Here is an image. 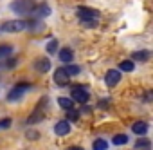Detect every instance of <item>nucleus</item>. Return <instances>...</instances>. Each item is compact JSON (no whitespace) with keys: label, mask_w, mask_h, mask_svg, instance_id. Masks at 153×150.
<instances>
[{"label":"nucleus","mask_w":153,"mask_h":150,"mask_svg":"<svg viewBox=\"0 0 153 150\" xmlns=\"http://www.w3.org/2000/svg\"><path fill=\"white\" fill-rule=\"evenodd\" d=\"M29 29V22L27 20H9L6 24L0 26V31L2 33H20Z\"/></svg>","instance_id":"obj_1"},{"label":"nucleus","mask_w":153,"mask_h":150,"mask_svg":"<svg viewBox=\"0 0 153 150\" xmlns=\"http://www.w3.org/2000/svg\"><path fill=\"white\" fill-rule=\"evenodd\" d=\"M11 11L18 15H31L34 13V2L33 0H15L11 4Z\"/></svg>","instance_id":"obj_2"},{"label":"nucleus","mask_w":153,"mask_h":150,"mask_svg":"<svg viewBox=\"0 0 153 150\" xmlns=\"http://www.w3.org/2000/svg\"><path fill=\"white\" fill-rule=\"evenodd\" d=\"M47 103H49V100L47 98H42V101L36 105V109H34V112L27 118V125H36V123H40L43 118H45V107H47Z\"/></svg>","instance_id":"obj_3"},{"label":"nucleus","mask_w":153,"mask_h":150,"mask_svg":"<svg viewBox=\"0 0 153 150\" xmlns=\"http://www.w3.org/2000/svg\"><path fill=\"white\" fill-rule=\"evenodd\" d=\"M70 100H72V101H78V103H81V105H85V103L90 100V94H88V91H87L85 87H74L72 92H70Z\"/></svg>","instance_id":"obj_4"},{"label":"nucleus","mask_w":153,"mask_h":150,"mask_svg":"<svg viewBox=\"0 0 153 150\" xmlns=\"http://www.w3.org/2000/svg\"><path fill=\"white\" fill-rule=\"evenodd\" d=\"M76 15H78V18L81 22H85V20H97L99 18V11L92 9V8H78Z\"/></svg>","instance_id":"obj_5"},{"label":"nucleus","mask_w":153,"mask_h":150,"mask_svg":"<svg viewBox=\"0 0 153 150\" xmlns=\"http://www.w3.org/2000/svg\"><path fill=\"white\" fill-rule=\"evenodd\" d=\"M29 87H31L29 83H24V82H22V83H18L16 87H13V89L7 92V101H18V100L24 96V91H25V89H29Z\"/></svg>","instance_id":"obj_6"},{"label":"nucleus","mask_w":153,"mask_h":150,"mask_svg":"<svg viewBox=\"0 0 153 150\" xmlns=\"http://www.w3.org/2000/svg\"><path fill=\"white\" fill-rule=\"evenodd\" d=\"M105 82L108 87H115L119 82H121V70H115V69H110L106 72V76H105Z\"/></svg>","instance_id":"obj_7"},{"label":"nucleus","mask_w":153,"mask_h":150,"mask_svg":"<svg viewBox=\"0 0 153 150\" xmlns=\"http://www.w3.org/2000/svg\"><path fill=\"white\" fill-rule=\"evenodd\" d=\"M68 74L63 70V67H59V69H56V72H54V82L59 85V87H65L67 83H68Z\"/></svg>","instance_id":"obj_8"},{"label":"nucleus","mask_w":153,"mask_h":150,"mask_svg":"<svg viewBox=\"0 0 153 150\" xmlns=\"http://www.w3.org/2000/svg\"><path fill=\"white\" fill-rule=\"evenodd\" d=\"M34 69H36L38 72L45 74V72L51 70V62H49L47 58H38V60H34Z\"/></svg>","instance_id":"obj_9"},{"label":"nucleus","mask_w":153,"mask_h":150,"mask_svg":"<svg viewBox=\"0 0 153 150\" xmlns=\"http://www.w3.org/2000/svg\"><path fill=\"white\" fill-rule=\"evenodd\" d=\"M54 132H56L58 136H67V134L70 132V123H68L67 119L58 121V123H56V127H54Z\"/></svg>","instance_id":"obj_10"},{"label":"nucleus","mask_w":153,"mask_h":150,"mask_svg":"<svg viewBox=\"0 0 153 150\" xmlns=\"http://www.w3.org/2000/svg\"><path fill=\"white\" fill-rule=\"evenodd\" d=\"M133 132L137 134V136H144L148 130H149V127H148V123L146 121H137V123H133Z\"/></svg>","instance_id":"obj_11"},{"label":"nucleus","mask_w":153,"mask_h":150,"mask_svg":"<svg viewBox=\"0 0 153 150\" xmlns=\"http://www.w3.org/2000/svg\"><path fill=\"white\" fill-rule=\"evenodd\" d=\"M72 58H74V52H72V49L65 47V49H61V51H59V60H61V62H65V63H70V62H72Z\"/></svg>","instance_id":"obj_12"},{"label":"nucleus","mask_w":153,"mask_h":150,"mask_svg":"<svg viewBox=\"0 0 153 150\" xmlns=\"http://www.w3.org/2000/svg\"><path fill=\"white\" fill-rule=\"evenodd\" d=\"M34 13L38 16H49L51 15V8L47 4H40V6H34Z\"/></svg>","instance_id":"obj_13"},{"label":"nucleus","mask_w":153,"mask_h":150,"mask_svg":"<svg viewBox=\"0 0 153 150\" xmlns=\"http://www.w3.org/2000/svg\"><path fill=\"white\" fill-rule=\"evenodd\" d=\"M149 51H137V52H133V60L135 62H148L149 60Z\"/></svg>","instance_id":"obj_14"},{"label":"nucleus","mask_w":153,"mask_h":150,"mask_svg":"<svg viewBox=\"0 0 153 150\" xmlns=\"http://www.w3.org/2000/svg\"><path fill=\"white\" fill-rule=\"evenodd\" d=\"M58 103H59V107H61V109H65V110H70V109L74 107V101H72L70 98H65V96L58 98Z\"/></svg>","instance_id":"obj_15"},{"label":"nucleus","mask_w":153,"mask_h":150,"mask_svg":"<svg viewBox=\"0 0 153 150\" xmlns=\"http://www.w3.org/2000/svg\"><path fill=\"white\" fill-rule=\"evenodd\" d=\"M119 69L124 70V72H131V70L135 69V63H133L131 60H123V62L119 63Z\"/></svg>","instance_id":"obj_16"},{"label":"nucleus","mask_w":153,"mask_h":150,"mask_svg":"<svg viewBox=\"0 0 153 150\" xmlns=\"http://www.w3.org/2000/svg\"><path fill=\"white\" fill-rule=\"evenodd\" d=\"M63 70L68 74V76H76V74H79V67L78 65H70V63H67L63 67Z\"/></svg>","instance_id":"obj_17"},{"label":"nucleus","mask_w":153,"mask_h":150,"mask_svg":"<svg viewBox=\"0 0 153 150\" xmlns=\"http://www.w3.org/2000/svg\"><path fill=\"white\" fill-rule=\"evenodd\" d=\"M11 52H13V45H9V44H2V45H0V58H6Z\"/></svg>","instance_id":"obj_18"},{"label":"nucleus","mask_w":153,"mask_h":150,"mask_svg":"<svg viewBox=\"0 0 153 150\" xmlns=\"http://www.w3.org/2000/svg\"><path fill=\"white\" fill-rule=\"evenodd\" d=\"M135 148H137V150H149V139H146V137L139 139V141L135 143Z\"/></svg>","instance_id":"obj_19"},{"label":"nucleus","mask_w":153,"mask_h":150,"mask_svg":"<svg viewBox=\"0 0 153 150\" xmlns=\"http://www.w3.org/2000/svg\"><path fill=\"white\" fill-rule=\"evenodd\" d=\"M92 148H94V150H106V148H108V143H106L105 139H96L94 145H92Z\"/></svg>","instance_id":"obj_20"},{"label":"nucleus","mask_w":153,"mask_h":150,"mask_svg":"<svg viewBox=\"0 0 153 150\" xmlns=\"http://www.w3.org/2000/svg\"><path fill=\"white\" fill-rule=\"evenodd\" d=\"M126 141H128V136H126V134H117V136H114V139H112L114 145H124Z\"/></svg>","instance_id":"obj_21"},{"label":"nucleus","mask_w":153,"mask_h":150,"mask_svg":"<svg viewBox=\"0 0 153 150\" xmlns=\"http://www.w3.org/2000/svg\"><path fill=\"white\" fill-rule=\"evenodd\" d=\"M78 118H79V112H78V110H74V109L67 110V121H68V123H70V121H78Z\"/></svg>","instance_id":"obj_22"},{"label":"nucleus","mask_w":153,"mask_h":150,"mask_svg":"<svg viewBox=\"0 0 153 150\" xmlns=\"http://www.w3.org/2000/svg\"><path fill=\"white\" fill-rule=\"evenodd\" d=\"M45 49H47V52H49V54H54V52L58 51V40H51V42L47 44V47H45Z\"/></svg>","instance_id":"obj_23"},{"label":"nucleus","mask_w":153,"mask_h":150,"mask_svg":"<svg viewBox=\"0 0 153 150\" xmlns=\"http://www.w3.org/2000/svg\"><path fill=\"white\" fill-rule=\"evenodd\" d=\"M9 127H11V118L0 119V128H9Z\"/></svg>","instance_id":"obj_24"},{"label":"nucleus","mask_w":153,"mask_h":150,"mask_svg":"<svg viewBox=\"0 0 153 150\" xmlns=\"http://www.w3.org/2000/svg\"><path fill=\"white\" fill-rule=\"evenodd\" d=\"M81 24L90 29V27H96V26H97V20H85V22H81Z\"/></svg>","instance_id":"obj_25"},{"label":"nucleus","mask_w":153,"mask_h":150,"mask_svg":"<svg viewBox=\"0 0 153 150\" xmlns=\"http://www.w3.org/2000/svg\"><path fill=\"white\" fill-rule=\"evenodd\" d=\"M38 137H40V132H34V130L27 132V139H38Z\"/></svg>","instance_id":"obj_26"},{"label":"nucleus","mask_w":153,"mask_h":150,"mask_svg":"<svg viewBox=\"0 0 153 150\" xmlns=\"http://www.w3.org/2000/svg\"><path fill=\"white\" fill-rule=\"evenodd\" d=\"M15 65H16V60H15V58H13V60H7V62H6V67H7V69H13Z\"/></svg>","instance_id":"obj_27"},{"label":"nucleus","mask_w":153,"mask_h":150,"mask_svg":"<svg viewBox=\"0 0 153 150\" xmlns=\"http://www.w3.org/2000/svg\"><path fill=\"white\" fill-rule=\"evenodd\" d=\"M67 150H83L81 146H70V148H67Z\"/></svg>","instance_id":"obj_28"}]
</instances>
